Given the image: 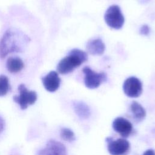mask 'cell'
<instances>
[{
	"instance_id": "cell-4",
	"label": "cell",
	"mask_w": 155,
	"mask_h": 155,
	"mask_svg": "<svg viewBox=\"0 0 155 155\" xmlns=\"http://www.w3.org/2000/svg\"><path fill=\"white\" fill-rule=\"evenodd\" d=\"M19 95L15 96L13 100L18 104L22 110H25L30 105L33 104L37 99V94L34 91H29L24 84L18 87Z\"/></svg>"
},
{
	"instance_id": "cell-15",
	"label": "cell",
	"mask_w": 155,
	"mask_h": 155,
	"mask_svg": "<svg viewBox=\"0 0 155 155\" xmlns=\"http://www.w3.org/2000/svg\"><path fill=\"white\" fill-rule=\"evenodd\" d=\"M10 90L8 79L4 75L0 76V96L5 95Z\"/></svg>"
},
{
	"instance_id": "cell-6",
	"label": "cell",
	"mask_w": 155,
	"mask_h": 155,
	"mask_svg": "<svg viewBox=\"0 0 155 155\" xmlns=\"http://www.w3.org/2000/svg\"><path fill=\"white\" fill-rule=\"evenodd\" d=\"M106 141L108 151L111 155H124L130 150V143L125 139L114 140L112 137H107Z\"/></svg>"
},
{
	"instance_id": "cell-18",
	"label": "cell",
	"mask_w": 155,
	"mask_h": 155,
	"mask_svg": "<svg viewBox=\"0 0 155 155\" xmlns=\"http://www.w3.org/2000/svg\"><path fill=\"white\" fill-rule=\"evenodd\" d=\"M5 126V122L4 119L0 116V134L2 132Z\"/></svg>"
},
{
	"instance_id": "cell-12",
	"label": "cell",
	"mask_w": 155,
	"mask_h": 155,
	"mask_svg": "<svg viewBox=\"0 0 155 155\" xmlns=\"http://www.w3.org/2000/svg\"><path fill=\"white\" fill-rule=\"evenodd\" d=\"M73 108L78 117L82 119H88L90 114L91 111L87 104L82 101H75L73 104Z\"/></svg>"
},
{
	"instance_id": "cell-10",
	"label": "cell",
	"mask_w": 155,
	"mask_h": 155,
	"mask_svg": "<svg viewBox=\"0 0 155 155\" xmlns=\"http://www.w3.org/2000/svg\"><path fill=\"white\" fill-rule=\"evenodd\" d=\"M42 81L45 88L50 92L56 91L60 86L61 79L57 72L54 71H51L48 73L42 78Z\"/></svg>"
},
{
	"instance_id": "cell-7",
	"label": "cell",
	"mask_w": 155,
	"mask_h": 155,
	"mask_svg": "<svg viewBox=\"0 0 155 155\" xmlns=\"http://www.w3.org/2000/svg\"><path fill=\"white\" fill-rule=\"evenodd\" d=\"M123 90L127 96L137 97L142 92V82L136 77L128 78L123 84Z\"/></svg>"
},
{
	"instance_id": "cell-1",
	"label": "cell",
	"mask_w": 155,
	"mask_h": 155,
	"mask_svg": "<svg viewBox=\"0 0 155 155\" xmlns=\"http://www.w3.org/2000/svg\"><path fill=\"white\" fill-rule=\"evenodd\" d=\"M28 41L27 36L19 31H7L0 42V57L4 58L9 53L21 51Z\"/></svg>"
},
{
	"instance_id": "cell-14",
	"label": "cell",
	"mask_w": 155,
	"mask_h": 155,
	"mask_svg": "<svg viewBox=\"0 0 155 155\" xmlns=\"http://www.w3.org/2000/svg\"><path fill=\"white\" fill-rule=\"evenodd\" d=\"M130 109L133 114V116L136 121L137 122L142 121L145 117L146 116L145 110L138 102L136 101L132 102V103L130 105Z\"/></svg>"
},
{
	"instance_id": "cell-2",
	"label": "cell",
	"mask_w": 155,
	"mask_h": 155,
	"mask_svg": "<svg viewBox=\"0 0 155 155\" xmlns=\"http://www.w3.org/2000/svg\"><path fill=\"white\" fill-rule=\"evenodd\" d=\"M87 59L88 56L86 52L79 49H73L69 52L67 56L60 61L57 70L61 74H67L80 66Z\"/></svg>"
},
{
	"instance_id": "cell-16",
	"label": "cell",
	"mask_w": 155,
	"mask_h": 155,
	"mask_svg": "<svg viewBox=\"0 0 155 155\" xmlns=\"http://www.w3.org/2000/svg\"><path fill=\"white\" fill-rule=\"evenodd\" d=\"M61 138L68 142H72L75 139V135L73 131L67 128H62L60 133Z\"/></svg>"
},
{
	"instance_id": "cell-8",
	"label": "cell",
	"mask_w": 155,
	"mask_h": 155,
	"mask_svg": "<svg viewBox=\"0 0 155 155\" xmlns=\"http://www.w3.org/2000/svg\"><path fill=\"white\" fill-rule=\"evenodd\" d=\"M38 155H67V150L60 142L50 140L45 147L38 151Z\"/></svg>"
},
{
	"instance_id": "cell-3",
	"label": "cell",
	"mask_w": 155,
	"mask_h": 155,
	"mask_svg": "<svg viewBox=\"0 0 155 155\" xmlns=\"http://www.w3.org/2000/svg\"><path fill=\"white\" fill-rule=\"evenodd\" d=\"M107 24L114 29H120L124 24V17L120 7L117 5L110 6L104 15Z\"/></svg>"
},
{
	"instance_id": "cell-13",
	"label": "cell",
	"mask_w": 155,
	"mask_h": 155,
	"mask_svg": "<svg viewBox=\"0 0 155 155\" xmlns=\"http://www.w3.org/2000/svg\"><path fill=\"white\" fill-rule=\"evenodd\" d=\"M22 60L19 57H10L7 61V68L11 73H17L24 68Z\"/></svg>"
},
{
	"instance_id": "cell-5",
	"label": "cell",
	"mask_w": 155,
	"mask_h": 155,
	"mask_svg": "<svg viewBox=\"0 0 155 155\" xmlns=\"http://www.w3.org/2000/svg\"><path fill=\"white\" fill-rule=\"evenodd\" d=\"M82 71L84 74L85 85L88 88H96L102 82L107 80V74L105 73H96L88 67H85Z\"/></svg>"
},
{
	"instance_id": "cell-9",
	"label": "cell",
	"mask_w": 155,
	"mask_h": 155,
	"mask_svg": "<svg viewBox=\"0 0 155 155\" xmlns=\"http://www.w3.org/2000/svg\"><path fill=\"white\" fill-rule=\"evenodd\" d=\"M112 126L114 130L124 137H128L133 131L131 123L122 117H116L113 120Z\"/></svg>"
},
{
	"instance_id": "cell-11",
	"label": "cell",
	"mask_w": 155,
	"mask_h": 155,
	"mask_svg": "<svg viewBox=\"0 0 155 155\" xmlns=\"http://www.w3.org/2000/svg\"><path fill=\"white\" fill-rule=\"evenodd\" d=\"M86 48L91 54L101 55L104 52L105 47L101 39H94L88 42Z\"/></svg>"
},
{
	"instance_id": "cell-17",
	"label": "cell",
	"mask_w": 155,
	"mask_h": 155,
	"mask_svg": "<svg viewBox=\"0 0 155 155\" xmlns=\"http://www.w3.org/2000/svg\"><path fill=\"white\" fill-rule=\"evenodd\" d=\"M150 27L147 25H142L140 28V33L143 35H147L150 33Z\"/></svg>"
},
{
	"instance_id": "cell-19",
	"label": "cell",
	"mask_w": 155,
	"mask_h": 155,
	"mask_svg": "<svg viewBox=\"0 0 155 155\" xmlns=\"http://www.w3.org/2000/svg\"><path fill=\"white\" fill-rule=\"evenodd\" d=\"M142 155H155V151L151 149L147 150L143 153Z\"/></svg>"
}]
</instances>
